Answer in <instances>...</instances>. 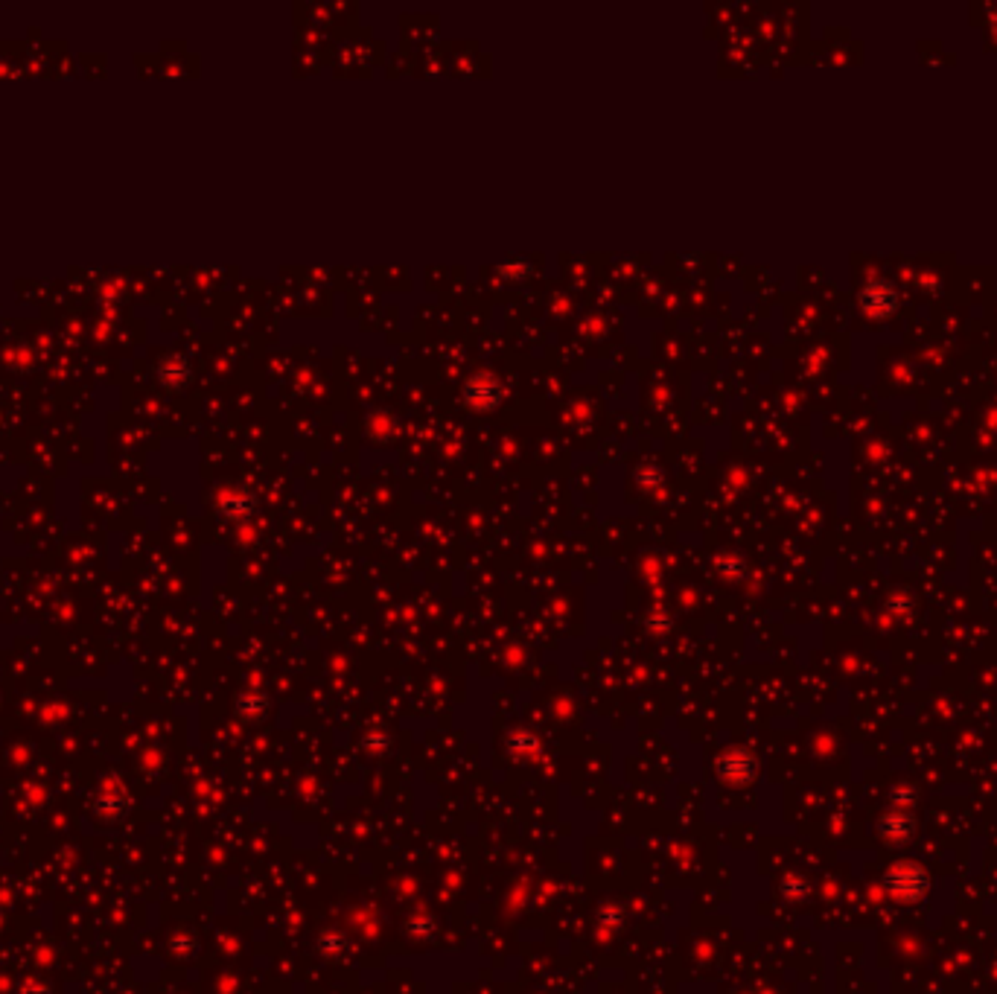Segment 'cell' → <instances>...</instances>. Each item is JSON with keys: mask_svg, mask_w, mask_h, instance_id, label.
<instances>
[{"mask_svg": "<svg viewBox=\"0 0 997 994\" xmlns=\"http://www.w3.org/2000/svg\"><path fill=\"white\" fill-rule=\"evenodd\" d=\"M863 301H866V307L872 309L875 315H887V312H893L895 307L893 289L884 286V283H872V286L863 292Z\"/></svg>", "mask_w": 997, "mask_h": 994, "instance_id": "cell-1", "label": "cell"}]
</instances>
